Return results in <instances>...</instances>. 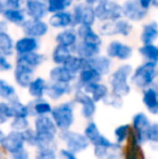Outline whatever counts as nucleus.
Here are the masks:
<instances>
[{"instance_id": "32", "label": "nucleus", "mask_w": 158, "mask_h": 159, "mask_svg": "<svg viewBox=\"0 0 158 159\" xmlns=\"http://www.w3.org/2000/svg\"><path fill=\"white\" fill-rule=\"evenodd\" d=\"M158 38V24L156 22H152L143 26L141 34V41L144 46L152 44Z\"/></svg>"}, {"instance_id": "49", "label": "nucleus", "mask_w": 158, "mask_h": 159, "mask_svg": "<svg viewBox=\"0 0 158 159\" xmlns=\"http://www.w3.org/2000/svg\"><path fill=\"white\" fill-rule=\"evenodd\" d=\"M146 141L158 146V124H153L146 135Z\"/></svg>"}, {"instance_id": "46", "label": "nucleus", "mask_w": 158, "mask_h": 159, "mask_svg": "<svg viewBox=\"0 0 158 159\" xmlns=\"http://www.w3.org/2000/svg\"><path fill=\"white\" fill-rule=\"evenodd\" d=\"M24 138H25V142L30 146H38V138H37V133L35 130L27 129L23 132Z\"/></svg>"}, {"instance_id": "42", "label": "nucleus", "mask_w": 158, "mask_h": 159, "mask_svg": "<svg viewBox=\"0 0 158 159\" xmlns=\"http://www.w3.org/2000/svg\"><path fill=\"white\" fill-rule=\"evenodd\" d=\"M140 53L143 55L145 59L148 60V62H158V47L154 44H146L140 48Z\"/></svg>"}, {"instance_id": "26", "label": "nucleus", "mask_w": 158, "mask_h": 159, "mask_svg": "<svg viewBox=\"0 0 158 159\" xmlns=\"http://www.w3.org/2000/svg\"><path fill=\"white\" fill-rule=\"evenodd\" d=\"M77 35L81 39V41L87 42V43L95 44V46H101L102 43L100 36L92 30L91 26L80 25L77 30Z\"/></svg>"}, {"instance_id": "9", "label": "nucleus", "mask_w": 158, "mask_h": 159, "mask_svg": "<svg viewBox=\"0 0 158 159\" xmlns=\"http://www.w3.org/2000/svg\"><path fill=\"white\" fill-rule=\"evenodd\" d=\"M84 134L87 136V139L89 140L90 144H92L94 147H110L114 144V143L108 140L106 136L101 134V132H100V130H99V127L93 121L89 122V124L87 125V127L84 128Z\"/></svg>"}, {"instance_id": "56", "label": "nucleus", "mask_w": 158, "mask_h": 159, "mask_svg": "<svg viewBox=\"0 0 158 159\" xmlns=\"http://www.w3.org/2000/svg\"><path fill=\"white\" fill-rule=\"evenodd\" d=\"M153 6H155L156 8H158V0H153Z\"/></svg>"}, {"instance_id": "7", "label": "nucleus", "mask_w": 158, "mask_h": 159, "mask_svg": "<svg viewBox=\"0 0 158 159\" xmlns=\"http://www.w3.org/2000/svg\"><path fill=\"white\" fill-rule=\"evenodd\" d=\"M25 143L26 142L23 132L12 130L8 134H3V132L0 131V144H1V147L6 153L10 154V155L19 152L20 149L24 148Z\"/></svg>"}, {"instance_id": "54", "label": "nucleus", "mask_w": 158, "mask_h": 159, "mask_svg": "<svg viewBox=\"0 0 158 159\" xmlns=\"http://www.w3.org/2000/svg\"><path fill=\"white\" fill-rule=\"evenodd\" d=\"M140 3H141L142 8H143L144 10L147 11L148 9H150L151 4H153V0H140Z\"/></svg>"}, {"instance_id": "1", "label": "nucleus", "mask_w": 158, "mask_h": 159, "mask_svg": "<svg viewBox=\"0 0 158 159\" xmlns=\"http://www.w3.org/2000/svg\"><path fill=\"white\" fill-rule=\"evenodd\" d=\"M57 127L50 116H40L35 120V131L38 138L37 148H54L55 136L57 134Z\"/></svg>"}, {"instance_id": "38", "label": "nucleus", "mask_w": 158, "mask_h": 159, "mask_svg": "<svg viewBox=\"0 0 158 159\" xmlns=\"http://www.w3.org/2000/svg\"><path fill=\"white\" fill-rule=\"evenodd\" d=\"M63 66H65L74 75H77L78 73L80 74L82 69H84L88 66V60H84L80 57H72Z\"/></svg>"}, {"instance_id": "55", "label": "nucleus", "mask_w": 158, "mask_h": 159, "mask_svg": "<svg viewBox=\"0 0 158 159\" xmlns=\"http://www.w3.org/2000/svg\"><path fill=\"white\" fill-rule=\"evenodd\" d=\"M101 0H86V3L89 4V6H92V4H95V3H99Z\"/></svg>"}, {"instance_id": "5", "label": "nucleus", "mask_w": 158, "mask_h": 159, "mask_svg": "<svg viewBox=\"0 0 158 159\" xmlns=\"http://www.w3.org/2000/svg\"><path fill=\"white\" fill-rule=\"evenodd\" d=\"M94 11L97 19L102 22H116L124 15L122 7L114 0H101Z\"/></svg>"}, {"instance_id": "28", "label": "nucleus", "mask_w": 158, "mask_h": 159, "mask_svg": "<svg viewBox=\"0 0 158 159\" xmlns=\"http://www.w3.org/2000/svg\"><path fill=\"white\" fill-rule=\"evenodd\" d=\"M72 91L70 84H57V82H52L51 84H49L48 88H47V92L46 94L53 101H56L59 98H61L62 96H64L65 94Z\"/></svg>"}, {"instance_id": "51", "label": "nucleus", "mask_w": 158, "mask_h": 159, "mask_svg": "<svg viewBox=\"0 0 158 159\" xmlns=\"http://www.w3.org/2000/svg\"><path fill=\"white\" fill-rule=\"evenodd\" d=\"M11 159H29V153L25 148H22L16 153L12 154Z\"/></svg>"}, {"instance_id": "4", "label": "nucleus", "mask_w": 158, "mask_h": 159, "mask_svg": "<svg viewBox=\"0 0 158 159\" xmlns=\"http://www.w3.org/2000/svg\"><path fill=\"white\" fill-rule=\"evenodd\" d=\"M51 117L56 125L57 129L62 132L67 131L74 124V106L70 102L62 103L53 108Z\"/></svg>"}, {"instance_id": "57", "label": "nucleus", "mask_w": 158, "mask_h": 159, "mask_svg": "<svg viewBox=\"0 0 158 159\" xmlns=\"http://www.w3.org/2000/svg\"><path fill=\"white\" fill-rule=\"evenodd\" d=\"M41 1H43V2H44V1H46V0H41ZM48 1H49V0H48Z\"/></svg>"}, {"instance_id": "53", "label": "nucleus", "mask_w": 158, "mask_h": 159, "mask_svg": "<svg viewBox=\"0 0 158 159\" xmlns=\"http://www.w3.org/2000/svg\"><path fill=\"white\" fill-rule=\"evenodd\" d=\"M11 68H12V65L7 60V57L0 55V70L7 71V70H10Z\"/></svg>"}, {"instance_id": "41", "label": "nucleus", "mask_w": 158, "mask_h": 159, "mask_svg": "<svg viewBox=\"0 0 158 159\" xmlns=\"http://www.w3.org/2000/svg\"><path fill=\"white\" fill-rule=\"evenodd\" d=\"M132 131V128L130 127V125H120L115 129L114 134L115 139H116V143L118 144H122L126 140H129V136Z\"/></svg>"}, {"instance_id": "36", "label": "nucleus", "mask_w": 158, "mask_h": 159, "mask_svg": "<svg viewBox=\"0 0 158 159\" xmlns=\"http://www.w3.org/2000/svg\"><path fill=\"white\" fill-rule=\"evenodd\" d=\"M1 14L4 20L15 25H23L26 21L25 14L21 9H7L1 11Z\"/></svg>"}, {"instance_id": "27", "label": "nucleus", "mask_w": 158, "mask_h": 159, "mask_svg": "<svg viewBox=\"0 0 158 159\" xmlns=\"http://www.w3.org/2000/svg\"><path fill=\"white\" fill-rule=\"evenodd\" d=\"M49 24L52 27L55 28H66L68 26L74 24V20H73V14L70 12H60L55 13L49 20Z\"/></svg>"}, {"instance_id": "39", "label": "nucleus", "mask_w": 158, "mask_h": 159, "mask_svg": "<svg viewBox=\"0 0 158 159\" xmlns=\"http://www.w3.org/2000/svg\"><path fill=\"white\" fill-rule=\"evenodd\" d=\"M13 49H15V46L10 35L8 33H0V53L2 57L12 55Z\"/></svg>"}, {"instance_id": "33", "label": "nucleus", "mask_w": 158, "mask_h": 159, "mask_svg": "<svg viewBox=\"0 0 158 159\" xmlns=\"http://www.w3.org/2000/svg\"><path fill=\"white\" fill-rule=\"evenodd\" d=\"M77 32H75L74 30H65L57 34L55 40L60 46L72 48L77 44Z\"/></svg>"}, {"instance_id": "20", "label": "nucleus", "mask_w": 158, "mask_h": 159, "mask_svg": "<svg viewBox=\"0 0 158 159\" xmlns=\"http://www.w3.org/2000/svg\"><path fill=\"white\" fill-rule=\"evenodd\" d=\"M94 156L97 159H120L121 146L118 143H114L110 147H94Z\"/></svg>"}, {"instance_id": "12", "label": "nucleus", "mask_w": 158, "mask_h": 159, "mask_svg": "<svg viewBox=\"0 0 158 159\" xmlns=\"http://www.w3.org/2000/svg\"><path fill=\"white\" fill-rule=\"evenodd\" d=\"M122 12L127 19L133 22L142 21L147 15V11L142 8L140 0H126L122 4Z\"/></svg>"}, {"instance_id": "17", "label": "nucleus", "mask_w": 158, "mask_h": 159, "mask_svg": "<svg viewBox=\"0 0 158 159\" xmlns=\"http://www.w3.org/2000/svg\"><path fill=\"white\" fill-rule=\"evenodd\" d=\"M124 159H145L143 151L141 148V142L135 135L133 130L129 136L128 145H127L126 153H124Z\"/></svg>"}, {"instance_id": "13", "label": "nucleus", "mask_w": 158, "mask_h": 159, "mask_svg": "<svg viewBox=\"0 0 158 159\" xmlns=\"http://www.w3.org/2000/svg\"><path fill=\"white\" fill-rule=\"evenodd\" d=\"M151 126H152V124L144 113H138L134 115L132 119V130L141 142V144L146 142V135H147V132Z\"/></svg>"}, {"instance_id": "34", "label": "nucleus", "mask_w": 158, "mask_h": 159, "mask_svg": "<svg viewBox=\"0 0 158 159\" xmlns=\"http://www.w3.org/2000/svg\"><path fill=\"white\" fill-rule=\"evenodd\" d=\"M47 88H48V86L46 84V80L41 77H38L35 78L32 81V84H29L28 92L35 100H40V98H42L44 93L47 92Z\"/></svg>"}, {"instance_id": "37", "label": "nucleus", "mask_w": 158, "mask_h": 159, "mask_svg": "<svg viewBox=\"0 0 158 159\" xmlns=\"http://www.w3.org/2000/svg\"><path fill=\"white\" fill-rule=\"evenodd\" d=\"M9 105L11 107V111L13 114V118L14 117H26L30 115L29 107L28 105H25L19 100V98H14L13 100L9 101Z\"/></svg>"}, {"instance_id": "23", "label": "nucleus", "mask_w": 158, "mask_h": 159, "mask_svg": "<svg viewBox=\"0 0 158 159\" xmlns=\"http://www.w3.org/2000/svg\"><path fill=\"white\" fill-rule=\"evenodd\" d=\"M75 51L77 53V57H80L84 60H91L93 57H99L100 46L87 43V42L80 41L74 47Z\"/></svg>"}, {"instance_id": "40", "label": "nucleus", "mask_w": 158, "mask_h": 159, "mask_svg": "<svg viewBox=\"0 0 158 159\" xmlns=\"http://www.w3.org/2000/svg\"><path fill=\"white\" fill-rule=\"evenodd\" d=\"M72 4V0H49L48 1V10L50 13H60L64 12L66 8Z\"/></svg>"}, {"instance_id": "21", "label": "nucleus", "mask_w": 158, "mask_h": 159, "mask_svg": "<svg viewBox=\"0 0 158 159\" xmlns=\"http://www.w3.org/2000/svg\"><path fill=\"white\" fill-rule=\"evenodd\" d=\"M102 78V75L97 70H95L92 67L87 66L84 69H82L79 74V80L78 84L79 88H84V87L88 86V84H99L100 80Z\"/></svg>"}, {"instance_id": "25", "label": "nucleus", "mask_w": 158, "mask_h": 159, "mask_svg": "<svg viewBox=\"0 0 158 159\" xmlns=\"http://www.w3.org/2000/svg\"><path fill=\"white\" fill-rule=\"evenodd\" d=\"M143 104L151 114L158 115V91L156 89L148 88L144 90Z\"/></svg>"}, {"instance_id": "6", "label": "nucleus", "mask_w": 158, "mask_h": 159, "mask_svg": "<svg viewBox=\"0 0 158 159\" xmlns=\"http://www.w3.org/2000/svg\"><path fill=\"white\" fill-rule=\"evenodd\" d=\"M61 140L65 143L66 148L70 149V152L75 154L81 153V152L86 151L90 145V142L87 139V136L82 133L75 131H63L60 134Z\"/></svg>"}, {"instance_id": "35", "label": "nucleus", "mask_w": 158, "mask_h": 159, "mask_svg": "<svg viewBox=\"0 0 158 159\" xmlns=\"http://www.w3.org/2000/svg\"><path fill=\"white\" fill-rule=\"evenodd\" d=\"M72 52H70V48L64 46H60L57 44L54 48L52 53V60L55 64H57L59 66H62L72 57Z\"/></svg>"}, {"instance_id": "44", "label": "nucleus", "mask_w": 158, "mask_h": 159, "mask_svg": "<svg viewBox=\"0 0 158 159\" xmlns=\"http://www.w3.org/2000/svg\"><path fill=\"white\" fill-rule=\"evenodd\" d=\"M29 121L26 117H14L11 121V128L14 131L24 132L25 130L29 129Z\"/></svg>"}, {"instance_id": "15", "label": "nucleus", "mask_w": 158, "mask_h": 159, "mask_svg": "<svg viewBox=\"0 0 158 159\" xmlns=\"http://www.w3.org/2000/svg\"><path fill=\"white\" fill-rule=\"evenodd\" d=\"M22 28L27 37L32 38L42 37L48 33V25L41 20H26L25 23L22 25Z\"/></svg>"}, {"instance_id": "16", "label": "nucleus", "mask_w": 158, "mask_h": 159, "mask_svg": "<svg viewBox=\"0 0 158 159\" xmlns=\"http://www.w3.org/2000/svg\"><path fill=\"white\" fill-rule=\"evenodd\" d=\"M35 69L27 67L25 65L16 64L14 70V80L20 87L22 88H28L29 84H32L33 79V74H34Z\"/></svg>"}, {"instance_id": "19", "label": "nucleus", "mask_w": 158, "mask_h": 159, "mask_svg": "<svg viewBox=\"0 0 158 159\" xmlns=\"http://www.w3.org/2000/svg\"><path fill=\"white\" fill-rule=\"evenodd\" d=\"M49 77H50L52 82L70 84L76 78V75L70 73L65 66L62 65V66H56L51 69L50 73H49Z\"/></svg>"}, {"instance_id": "48", "label": "nucleus", "mask_w": 158, "mask_h": 159, "mask_svg": "<svg viewBox=\"0 0 158 159\" xmlns=\"http://www.w3.org/2000/svg\"><path fill=\"white\" fill-rule=\"evenodd\" d=\"M22 0H0V12L7 9H20Z\"/></svg>"}, {"instance_id": "10", "label": "nucleus", "mask_w": 158, "mask_h": 159, "mask_svg": "<svg viewBox=\"0 0 158 159\" xmlns=\"http://www.w3.org/2000/svg\"><path fill=\"white\" fill-rule=\"evenodd\" d=\"M75 102L81 105V115L86 119H91L97 111V103L82 89H77L75 93Z\"/></svg>"}, {"instance_id": "47", "label": "nucleus", "mask_w": 158, "mask_h": 159, "mask_svg": "<svg viewBox=\"0 0 158 159\" xmlns=\"http://www.w3.org/2000/svg\"><path fill=\"white\" fill-rule=\"evenodd\" d=\"M56 153L54 148H42L38 149L35 159H56Z\"/></svg>"}, {"instance_id": "30", "label": "nucleus", "mask_w": 158, "mask_h": 159, "mask_svg": "<svg viewBox=\"0 0 158 159\" xmlns=\"http://www.w3.org/2000/svg\"><path fill=\"white\" fill-rule=\"evenodd\" d=\"M111 62L108 57H97L91 60H88V66L94 68L95 70L99 71L101 75H107L111 70Z\"/></svg>"}, {"instance_id": "8", "label": "nucleus", "mask_w": 158, "mask_h": 159, "mask_svg": "<svg viewBox=\"0 0 158 159\" xmlns=\"http://www.w3.org/2000/svg\"><path fill=\"white\" fill-rule=\"evenodd\" d=\"M97 15L95 11L89 4L80 3L77 4L73 10V20L74 24L73 25H86V26H92L95 22Z\"/></svg>"}, {"instance_id": "22", "label": "nucleus", "mask_w": 158, "mask_h": 159, "mask_svg": "<svg viewBox=\"0 0 158 159\" xmlns=\"http://www.w3.org/2000/svg\"><path fill=\"white\" fill-rule=\"evenodd\" d=\"M81 89V88H80ZM82 90L86 93H88L91 98L94 100L95 103L101 102V101H105L108 98V89L105 84H88V86L84 87Z\"/></svg>"}, {"instance_id": "29", "label": "nucleus", "mask_w": 158, "mask_h": 159, "mask_svg": "<svg viewBox=\"0 0 158 159\" xmlns=\"http://www.w3.org/2000/svg\"><path fill=\"white\" fill-rule=\"evenodd\" d=\"M28 107H29L30 115L37 116V117H40V116H48V114L51 115V113H52V111H53L50 103L42 100V98L33 101V102L28 105Z\"/></svg>"}, {"instance_id": "31", "label": "nucleus", "mask_w": 158, "mask_h": 159, "mask_svg": "<svg viewBox=\"0 0 158 159\" xmlns=\"http://www.w3.org/2000/svg\"><path fill=\"white\" fill-rule=\"evenodd\" d=\"M43 61H44V57L42 54L37 52H32V53H28V54L19 55V57L16 59V64L25 65V66L35 69Z\"/></svg>"}, {"instance_id": "52", "label": "nucleus", "mask_w": 158, "mask_h": 159, "mask_svg": "<svg viewBox=\"0 0 158 159\" xmlns=\"http://www.w3.org/2000/svg\"><path fill=\"white\" fill-rule=\"evenodd\" d=\"M60 157L62 159H78L76 157V154L70 152V149L67 148H64V149H61L59 153Z\"/></svg>"}, {"instance_id": "11", "label": "nucleus", "mask_w": 158, "mask_h": 159, "mask_svg": "<svg viewBox=\"0 0 158 159\" xmlns=\"http://www.w3.org/2000/svg\"><path fill=\"white\" fill-rule=\"evenodd\" d=\"M132 30V25L126 20H119L116 22H108L100 27V33L104 36L122 35L129 36Z\"/></svg>"}, {"instance_id": "18", "label": "nucleus", "mask_w": 158, "mask_h": 159, "mask_svg": "<svg viewBox=\"0 0 158 159\" xmlns=\"http://www.w3.org/2000/svg\"><path fill=\"white\" fill-rule=\"evenodd\" d=\"M49 12L48 6L41 0H28L26 2V13L30 19L41 20Z\"/></svg>"}, {"instance_id": "2", "label": "nucleus", "mask_w": 158, "mask_h": 159, "mask_svg": "<svg viewBox=\"0 0 158 159\" xmlns=\"http://www.w3.org/2000/svg\"><path fill=\"white\" fill-rule=\"evenodd\" d=\"M132 74V66L124 64L119 66L110 78V84L112 87V94L121 98L128 95L131 91L130 84H128L129 76Z\"/></svg>"}, {"instance_id": "3", "label": "nucleus", "mask_w": 158, "mask_h": 159, "mask_svg": "<svg viewBox=\"0 0 158 159\" xmlns=\"http://www.w3.org/2000/svg\"><path fill=\"white\" fill-rule=\"evenodd\" d=\"M158 77L157 63L146 62L140 65L132 75V82L141 89H148V87Z\"/></svg>"}, {"instance_id": "50", "label": "nucleus", "mask_w": 158, "mask_h": 159, "mask_svg": "<svg viewBox=\"0 0 158 159\" xmlns=\"http://www.w3.org/2000/svg\"><path fill=\"white\" fill-rule=\"evenodd\" d=\"M104 102H105L107 105H111V106H114V107H120L122 105L121 98H117V96H115L113 94H112V96H108Z\"/></svg>"}, {"instance_id": "43", "label": "nucleus", "mask_w": 158, "mask_h": 159, "mask_svg": "<svg viewBox=\"0 0 158 159\" xmlns=\"http://www.w3.org/2000/svg\"><path fill=\"white\" fill-rule=\"evenodd\" d=\"M0 96H1V98L7 101H11L14 98H16L15 89L3 79L0 80Z\"/></svg>"}, {"instance_id": "14", "label": "nucleus", "mask_w": 158, "mask_h": 159, "mask_svg": "<svg viewBox=\"0 0 158 159\" xmlns=\"http://www.w3.org/2000/svg\"><path fill=\"white\" fill-rule=\"evenodd\" d=\"M106 52H107V57H112V59H118L121 61H126V60L130 59L131 55H132V48L127 44L122 43L120 41H112L107 46L106 49Z\"/></svg>"}, {"instance_id": "24", "label": "nucleus", "mask_w": 158, "mask_h": 159, "mask_svg": "<svg viewBox=\"0 0 158 159\" xmlns=\"http://www.w3.org/2000/svg\"><path fill=\"white\" fill-rule=\"evenodd\" d=\"M37 49H38V41L36 40V38L27 37V36L19 39L15 43V51L19 55L36 52Z\"/></svg>"}, {"instance_id": "45", "label": "nucleus", "mask_w": 158, "mask_h": 159, "mask_svg": "<svg viewBox=\"0 0 158 159\" xmlns=\"http://www.w3.org/2000/svg\"><path fill=\"white\" fill-rule=\"evenodd\" d=\"M13 119V114L9 103L1 102L0 103V125H3L9 119Z\"/></svg>"}]
</instances>
